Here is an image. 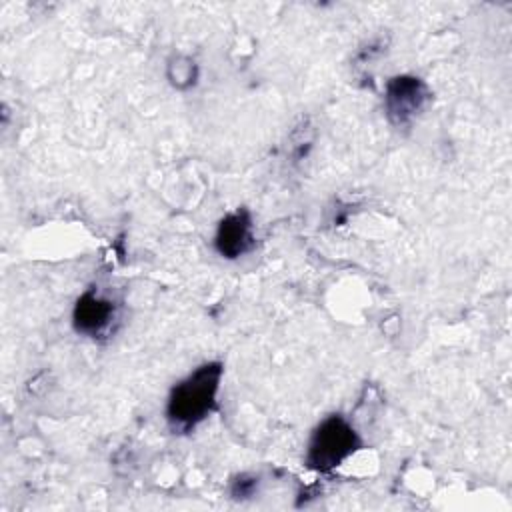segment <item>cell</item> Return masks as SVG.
<instances>
[{
    "label": "cell",
    "mask_w": 512,
    "mask_h": 512,
    "mask_svg": "<svg viewBox=\"0 0 512 512\" xmlns=\"http://www.w3.org/2000/svg\"><path fill=\"white\" fill-rule=\"evenodd\" d=\"M222 372L220 362H206L170 390L166 422L174 434L192 432L216 410Z\"/></svg>",
    "instance_id": "1"
},
{
    "label": "cell",
    "mask_w": 512,
    "mask_h": 512,
    "mask_svg": "<svg viewBox=\"0 0 512 512\" xmlns=\"http://www.w3.org/2000/svg\"><path fill=\"white\" fill-rule=\"evenodd\" d=\"M360 448V436L342 414L326 416L312 432L306 466L314 472L328 474L338 468Z\"/></svg>",
    "instance_id": "2"
},
{
    "label": "cell",
    "mask_w": 512,
    "mask_h": 512,
    "mask_svg": "<svg viewBox=\"0 0 512 512\" xmlns=\"http://www.w3.org/2000/svg\"><path fill=\"white\" fill-rule=\"evenodd\" d=\"M432 100L428 84L414 74H398L386 82L384 112L392 126L408 128Z\"/></svg>",
    "instance_id": "3"
},
{
    "label": "cell",
    "mask_w": 512,
    "mask_h": 512,
    "mask_svg": "<svg viewBox=\"0 0 512 512\" xmlns=\"http://www.w3.org/2000/svg\"><path fill=\"white\" fill-rule=\"evenodd\" d=\"M116 316H118L116 302L100 294L96 288H88L74 304L72 324L78 334L98 338L112 330Z\"/></svg>",
    "instance_id": "4"
},
{
    "label": "cell",
    "mask_w": 512,
    "mask_h": 512,
    "mask_svg": "<svg viewBox=\"0 0 512 512\" xmlns=\"http://www.w3.org/2000/svg\"><path fill=\"white\" fill-rule=\"evenodd\" d=\"M254 224L246 208H238L226 214L216 228L214 248L220 256L236 260L254 248Z\"/></svg>",
    "instance_id": "5"
},
{
    "label": "cell",
    "mask_w": 512,
    "mask_h": 512,
    "mask_svg": "<svg viewBox=\"0 0 512 512\" xmlns=\"http://www.w3.org/2000/svg\"><path fill=\"white\" fill-rule=\"evenodd\" d=\"M168 80L172 82V86L176 88H188L196 82V66L190 58H182L176 56L174 60H170L168 64Z\"/></svg>",
    "instance_id": "6"
},
{
    "label": "cell",
    "mask_w": 512,
    "mask_h": 512,
    "mask_svg": "<svg viewBox=\"0 0 512 512\" xmlns=\"http://www.w3.org/2000/svg\"><path fill=\"white\" fill-rule=\"evenodd\" d=\"M256 488H258V478H256V476H252V474H240V476H236V478L232 480V484H230V494H232V498H236V500H244V498L254 496Z\"/></svg>",
    "instance_id": "7"
}]
</instances>
